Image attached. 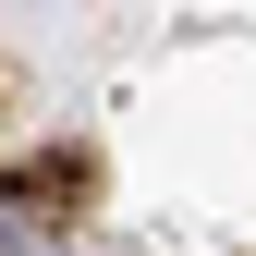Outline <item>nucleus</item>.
Returning a JSON list of instances; mask_svg holds the SVG:
<instances>
[{
	"label": "nucleus",
	"instance_id": "1",
	"mask_svg": "<svg viewBox=\"0 0 256 256\" xmlns=\"http://www.w3.org/2000/svg\"><path fill=\"white\" fill-rule=\"evenodd\" d=\"M0 256H74V244H61V220L24 196V183H0Z\"/></svg>",
	"mask_w": 256,
	"mask_h": 256
}]
</instances>
